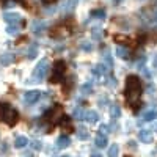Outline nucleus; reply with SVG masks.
Wrapping results in <instances>:
<instances>
[{
	"instance_id": "obj_1",
	"label": "nucleus",
	"mask_w": 157,
	"mask_h": 157,
	"mask_svg": "<svg viewBox=\"0 0 157 157\" xmlns=\"http://www.w3.org/2000/svg\"><path fill=\"white\" fill-rule=\"evenodd\" d=\"M124 96H126V102L135 110L138 107L140 96H141V80H140L138 75H134V74L127 75Z\"/></svg>"
},
{
	"instance_id": "obj_2",
	"label": "nucleus",
	"mask_w": 157,
	"mask_h": 157,
	"mask_svg": "<svg viewBox=\"0 0 157 157\" xmlns=\"http://www.w3.org/2000/svg\"><path fill=\"white\" fill-rule=\"evenodd\" d=\"M19 120V113L13 109L10 104L0 102V121L6 123L8 126H14Z\"/></svg>"
},
{
	"instance_id": "obj_3",
	"label": "nucleus",
	"mask_w": 157,
	"mask_h": 157,
	"mask_svg": "<svg viewBox=\"0 0 157 157\" xmlns=\"http://www.w3.org/2000/svg\"><path fill=\"white\" fill-rule=\"evenodd\" d=\"M64 72H66V64H64L63 60H57L54 63V68H52V74L49 82L50 83H60L64 78Z\"/></svg>"
},
{
	"instance_id": "obj_4",
	"label": "nucleus",
	"mask_w": 157,
	"mask_h": 157,
	"mask_svg": "<svg viewBox=\"0 0 157 157\" xmlns=\"http://www.w3.org/2000/svg\"><path fill=\"white\" fill-rule=\"evenodd\" d=\"M47 72H49V61H47L46 58H43L41 61L36 64V68H35V71H33L32 80H35V82H41V80H44L46 75H47ZM35 82H33V83H35Z\"/></svg>"
},
{
	"instance_id": "obj_5",
	"label": "nucleus",
	"mask_w": 157,
	"mask_h": 157,
	"mask_svg": "<svg viewBox=\"0 0 157 157\" xmlns=\"http://www.w3.org/2000/svg\"><path fill=\"white\" fill-rule=\"evenodd\" d=\"M3 21L8 24V25H17L22 22V16L17 14V13H5L3 14Z\"/></svg>"
},
{
	"instance_id": "obj_6",
	"label": "nucleus",
	"mask_w": 157,
	"mask_h": 157,
	"mask_svg": "<svg viewBox=\"0 0 157 157\" xmlns=\"http://www.w3.org/2000/svg\"><path fill=\"white\" fill-rule=\"evenodd\" d=\"M41 94L43 93H39V91H36V90L27 91V93L24 94V101L27 104H35V102H38L39 99H41Z\"/></svg>"
},
{
	"instance_id": "obj_7",
	"label": "nucleus",
	"mask_w": 157,
	"mask_h": 157,
	"mask_svg": "<svg viewBox=\"0 0 157 157\" xmlns=\"http://www.w3.org/2000/svg\"><path fill=\"white\" fill-rule=\"evenodd\" d=\"M110 74V69L105 66L104 63H99V64H96V66L93 68V75H96V77H107Z\"/></svg>"
},
{
	"instance_id": "obj_8",
	"label": "nucleus",
	"mask_w": 157,
	"mask_h": 157,
	"mask_svg": "<svg viewBox=\"0 0 157 157\" xmlns=\"http://www.w3.org/2000/svg\"><path fill=\"white\" fill-rule=\"evenodd\" d=\"M66 35H68V30H66V27H63V25H57V27H54L50 30V36L55 38V39H61Z\"/></svg>"
},
{
	"instance_id": "obj_9",
	"label": "nucleus",
	"mask_w": 157,
	"mask_h": 157,
	"mask_svg": "<svg viewBox=\"0 0 157 157\" xmlns=\"http://www.w3.org/2000/svg\"><path fill=\"white\" fill-rule=\"evenodd\" d=\"M83 120H85L86 123H90V124H94V123H98V120H99V115H98V112H94V110H88V112L83 113Z\"/></svg>"
},
{
	"instance_id": "obj_10",
	"label": "nucleus",
	"mask_w": 157,
	"mask_h": 157,
	"mask_svg": "<svg viewBox=\"0 0 157 157\" xmlns=\"http://www.w3.org/2000/svg\"><path fill=\"white\" fill-rule=\"evenodd\" d=\"M46 30V22L44 21H35L32 25V32L35 35H43V32Z\"/></svg>"
},
{
	"instance_id": "obj_11",
	"label": "nucleus",
	"mask_w": 157,
	"mask_h": 157,
	"mask_svg": "<svg viewBox=\"0 0 157 157\" xmlns=\"http://www.w3.org/2000/svg\"><path fill=\"white\" fill-rule=\"evenodd\" d=\"M13 61H14V55H13L11 52H5V54L0 55V64H2V66H10Z\"/></svg>"
},
{
	"instance_id": "obj_12",
	"label": "nucleus",
	"mask_w": 157,
	"mask_h": 157,
	"mask_svg": "<svg viewBox=\"0 0 157 157\" xmlns=\"http://www.w3.org/2000/svg\"><path fill=\"white\" fill-rule=\"evenodd\" d=\"M138 138L143 143H151L152 141V132L151 130H146V129H141L138 132Z\"/></svg>"
},
{
	"instance_id": "obj_13",
	"label": "nucleus",
	"mask_w": 157,
	"mask_h": 157,
	"mask_svg": "<svg viewBox=\"0 0 157 157\" xmlns=\"http://www.w3.org/2000/svg\"><path fill=\"white\" fill-rule=\"evenodd\" d=\"M57 148L58 149H63V148H68L69 145H71V140H69V137L68 135H60L58 138H57Z\"/></svg>"
},
{
	"instance_id": "obj_14",
	"label": "nucleus",
	"mask_w": 157,
	"mask_h": 157,
	"mask_svg": "<svg viewBox=\"0 0 157 157\" xmlns=\"http://www.w3.org/2000/svg\"><path fill=\"white\" fill-rule=\"evenodd\" d=\"M116 55L120 57L121 60H129V58H130V50H129L127 47L120 46V47H116Z\"/></svg>"
},
{
	"instance_id": "obj_15",
	"label": "nucleus",
	"mask_w": 157,
	"mask_h": 157,
	"mask_svg": "<svg viewBox=\"0 0 157 157\" xmlns=\"http://www.w3.org/2000/svg\"><path fill=\"white\" fill-rule=\"evenodd\" d=\"M107 143H109V140H107L105 135H101V134L96 135V138H94V145H96L98 148H105V146H107Z\"/></svg>"
},
{
	"instance_id": "obj_16",
	"label": "nucleus",
	"mask_w": 157,
	"mask_h": 157,
	"mask_svg": "<svg viewBox=\"0 0 157 157\" xmlns=\"http://www.w3.org/2000/svg\"><path fill=\"white\" fill-rule=\"evenodd\" d=\"M154 120H157V110H148L145 115H143V120L141 121L149 123V121H154Z\"/></svg>"
},
{
	"instance_id": "obj_17",
	"label": "nucleus",
	"mask_w": 157,
	"mask_h": 157,
	"mask_svg": "<svg viewBox=\"0 0 157 157\" xmlns=\"http://www.w3.org/2000/svg\"><path fill=\"white\" fill-rule=\"evenodd\" d=\"M27 145H29V138H27V137H17V138L14 140V148H17V149L25 148Z\"/></svg>"
},
{
	"instance_id": "obj_18",
	"label": "nucleus",
	"mask_w": 157,
	"mask_h": 157,
	"mask_svg": "<svg viewBox=\"0 0 157 157\" xmlns=\"http://www.w3.org/2000/svg\"><path fill=\"white\" fill-rule=\"evenodd\" d=\"M77 138L78 140H88V137H90V134H88V130L83 127V126H80V127H77Z\"/></svg>"
},
{
	"instance_id": "obj_19",
	"label": "nucleus",
	"mask_w": 157,
	"mask_h": 157,
	"mask_svg": "<svg viewBox=\"0 0 157 157\" xmlns=\"http://www.w3.org/2000/svg\"><path fill=\"white\" fill-rule=\"evenodd\" d=\"M104 61L107 63V68H109V69L113 66V60H112V52H110V49H104Z\"/></svg>"
},
{
	"instance_id": "obj_20",
	"label": "nucleus",
	"mask_w": 157,
	"mask_h": 157,
	"mask_svg": "<svg viewBox=\"0 0 157 157\" xmlns=\"http://www.w3.org/2000/svg\"><path fill=\"white\" fill-rule=\"evenodd\" d=\"M36 55H38V46L33 43V44H30V47L27 49V58H29V60H33Z\"/></svg>"
},
{
	"instance_id": "obj_21",
	"label": "nucleus",
	"mask_w": 157,
	"mask_h": 157,
	"mask_svg": "<svg viewBox=\"0 0 157 157\" xmlns=\"http://www.w3.org/2000/svg\"><path fill=\"white\" fill-rule=\"evenodd\" d=\"M110 116L113 118V120L120 118V116H121V107H120V105H112V107H110Z\"/></svg>"
},
{
	"instance_id": "obj_22",
	"label": "nucleus",
	"mask_w": 157,
	"mask_h": 157,
	"mask_svg": "<svg viewBox=\"0 0 157 157\" xmlns=\"http://www.w3.org/2000/svg\"><path fill=\"white\" fill-rule=\"evenodd\" d=\"M6 33L11 35V36H17L19 35V27H17V25H8V27H6Z\"/></svg>"
},
{
	"instance_id": "obj_23",
	"label": "nucleus",
	"mask_w": 157,
	"mask_h": 157,
	"mask_svg": "<svg viewBox=\"0 0 157 157\" xmlns=\"http://www.w3.org/2000/svg\"><path fill=\"white\" fill-rule=\"evenodd\" d=\"M118 152H120L118 145H112L110 149H109V157H118Z\"/></svg>"
},
{
	"instance_id": "obj_24",
	"label": "nucleus",
	"mask_w": 157,
	"mask_h": 157,
	"mask_svg": "<svg viewBox=\"0 0 157 157\" xmlns=\"http://www.w3.org/2000/svg\"><path fill=\"white\" fill-rule=\"evenodd\" d=\"M74 118H75V120H83V112H82L80 107L74 109Z\"/></svg>"
},
{
	"instance_id": "obj_25",
	"label": "nucleus",
	"mask_w": 157,
	"mask_h": 157,
	"mask_svg": "<svg viewBox=\"0 0 157 157\" xmlns=\"http://www.w3.org/2000/svg\"><path fill=\"white\" fill-rule=\"evenodd\" d=\"M91 16H98V17L104 19L105 17V11L104 10H94V11H91Z\"/></svg>"
},
{
	"instance_id": "obj_26",
	"label": "nucleus",
	"mask_w": 157,
	"mask_h": 157,
	"mask_svg": "<svg viewBox=\"0 0 157 157\" xmlns=\"http://www.w3.org/2000/svg\"><path fill=\"white\" fill-rule=\"evenodd\" d=\"M91 91H93V85H90V83H85V85L82 86V93H83V94H90Z\"/></svg>"
},
{
	"instance_id": "obj_27",
	"label": "nucleus",
	"mask_w": 157,
	"mask_h": 157,
	"mask_svg": "<svg viewBox=\"0 0 157 157\" xmlns=\"http://www.w3.org/2000/svg\"><path fill=\"white\" fill-rule=\"evenodd\" d=\"M99 132H101V135H107V134L110 132V126H107V124H102V126L99 127Z\"/></svg>"
},
{
	"instance_id": "obj_28",
	"label": "nucleus",
	"mask_w": 157,
	"mask_h": 157,
	"mask_svg": "<svg viewBox=\"0 0 157 157\" xmlns=\"http://www.w3.org/2000/svg\"><path fill=\"white\" fill-rule=\"evenodd\" d=\"M91 35H93V38H94V39H101V36H102V33H101V30H99L98 27H94V29H93Z\"/></svg>"
},
{
	"instance_id": "obj_29",
	"label": "nucleus",
	"mask_w": 157,
	"mask_h": 157,
	"mask_svg": "<svg viewBox=\"0 0 157 157\" xmlns=\"http://www.w3.org/2000/svg\"><path fill=\"white\" fill-rule=\"evenodd\" d=\"M107 78H109V83H107V85H109L110 88L116 86V78H115L113 75H110V74H109V75H107Z\"/></svg>"
},
{
	"instance_id": "obj_30",
	"label": "nucleus",
	"mask_w": 157,
	"mask_h": 157,
	"mask_svg": "<svg viewBox=\"0 0 157 157\" xmlns=\"http://www.w3.org/2000/svg\"><path fill=\"white\" fill-rule=\"evenodd\" d=\"M32 148L36 149V151H39V149L43 148V143H41V141H38V140H35V141H32Z\"/></svg>"
},
{
	"instance_id": "obj_31",
	"label": "nucleus",
	"mask_w": 157,
	"mask_h": 157,
	"mask_svg": "<svg viewBox=\"0 0 157 157\" xmlns=\"http://www.w3.org/2000/svg\"><path fill=\"white\" fill-rule=\"evenodd\" d=\"M115 41H118V43H129V39H127L126 36H120V35H116V36H115Z\"/></svg>"
},
{
	"instance_id": "obj_32",
	"label": "nucleus",
	"mask_w": 157,
	"mask_h": 157,
	"mask_svg": "<svg viewBox=\"0 0 157 157\" xmlns=\"http://www.w3.org/2000/svg\"><path fill=\"white\" fill-rule=\"evenodd\" d=\"M82 49L88 52V50H93V46H91L90 43H82Z\"/></svg>"
},
{
	"instance_id": "obj_33",
	"label": "nucleus",
	"mask_w": 157,
	"mask_h": 157,
	"mask_svg": "<svg viewBox=\"0 0 157 157\" xmlns=\"http://www.w3.org/2000/svg\"><path fill=\"white\" fill-rule=\"evenodd\" d=\"M127 145H129V148H130V149H137V143H135L134 140H130V141L127 143Z\"/></svg>"
},
{
	"instance_id": "obj_34",
	"label": "nucleus",
	"mask_w": 157,
	"mask_h": 157,
	"mask_svg": "<svg viewBox=\"0 0 157 157\" xmlns=\"http://www.w3.org/2000/svg\"><path fill=\"white\" fill-rule=\"evenodd\" d=\"M152 66H154V68H155V69H157V57H155V58H154V60H152Z\"/></svg>"
},
{
	"instance_id": "obj_35",
	"label": "nucleus",
	"mask_w": 157,
	"mask_h": 157,
	"mask_svg": "<svg viewBox=\"0 0 157 157\" xmlns=\"http://www.w3.org/2000/svg\"><path fill=\"white\" fill-rule=\"evenodd\" d=\"M91 157H102V154H99V152H93V154H91Z\"/></svg>"
},
{
	"instance_id": "obj_36",
	"label": "nucleus",
	"mask_w": 157,
	"mask_h": 157,
	"mask_svg": "<svg viewBox=\"0 0 157 157\" xmlns=\"http://www.w3.org/2000/svg\"><path fill=\"white\" fill-rule=\"evenodd\" d=\"M14 2H17V3H25V0H14Z\"/></svg>"
},
{
	"instance_id": "obj_37",
	"label": "nucleus",
	"mask_w": 157,
	"mask_h": 157,
	"mask_svg": "<svg viewBox=\"0 0 157 157\" xmlns=\"http://www.w3.org/2000/svg\"><path fill=\"white\" fill-rule=\"evenodd\" d=\"M44 3H50V2H54V0H43Z\"/></svg>"
},
{
	"instance_id": "obj_38",
	"label": "nucleus",
	"mask_w": 157,
	"mask_h": 157,
	"mask_svg": "<svg viewBox=\"0 0 157 157\" xmlns=\"http://www.w3.org/2000/svg\"><path fill=\"white\" fill-rule=\"evenodd\" d=\"M113 2H115V3H120V2H121V0H113Z\"/></svg>"
},
{
	"instance_id": "obj_39",
	"label": "nucleus",
	"mask_w": 157,
	"mask_h": 157,
	"mask_svg": "<svg viewBox=\"0 0 157 157\" xmlns=\"http://www.w3.org/2000/svg\"><path fill=\"white\" fill-rule=\"evenodd\" d=\"M60 157H71V155H60Z\"/></svg>"
},
{
	"instance_id": "obj_40",
	"label": "nucleus",
	"mask_w": 157,
	"mask_h": 157,
	"mask_svg": "<svg viewBox=\"0 0 157 157\" xmlns=\"http://www.w3.org/2000/svg\"><path fill=\"white\" fill-rule=\"evenodd\" d=\"M155 130H157V124H155Z\"/></svg>"
}]
</instances>
